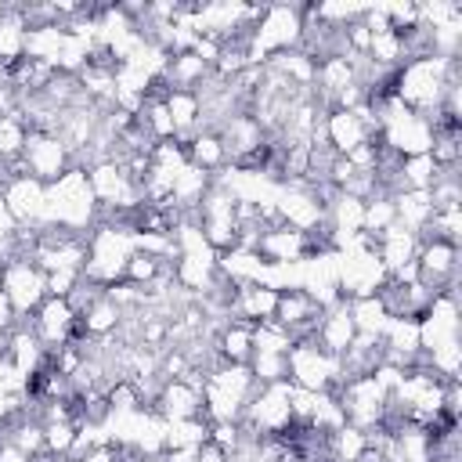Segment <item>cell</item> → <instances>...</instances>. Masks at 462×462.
Masks as SVG:
<instances>
[{
	"label": "cell",
	"instance_id": "obj_3",
	"mask_svg": "<svg viewBox=\"0 0 462 462\" xmlns=\"http://www.w3.org/2000/svg\"><path fill=\"white\" fill-rule=\"evenodd\" d=\"M4 458H7V462H18V458H25V455H22V451H14V448H7V451H4Z\"/></svg>",
	"mask_w": 462,
	"mask_h": 462
},
{
	"label": "cell",
	"instance_id": "obj_1",
	"mask_svg": "<svg viewBox=\"0 0 462 462\" xmlns=\"http://www.w3.org/2000/svg\"><path fill=\"white\" fill-rule=\"evenodd\" d=\"M25 159H29V170L36 177H58V170H61V148L51 137H29Z\"/></svg>",
	"mask_w": 462,
	"mask_h": 462
},
{
	"label": "cell",
	"instance_id": "obj_2",
	"mask_svg": "<svg viewBox=\"0 0 462 462\" xmlns=\"http://www.w3.org/2000/svg\"><path fill=\"white\" fill-rule=\"evenodd\" d=\"M191 152H195V159H199L202 166H209V162H217V159L224 155V144H220L217 137H199Z\"/></svg>",
	"mask_w": 462,
	"mask_h": 462
}]
</instances>
